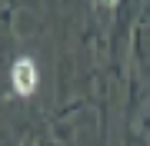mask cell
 Here are the masks:
<instances>
[{"label":"cell","instance_id":"cell-1","mask_svg":"<svg viewBox=\"0 0 150 146\" xmlns=\"http://www.w3.org/2000/svg\"><path fill=\"white\" fill-rule=\"evenodd\" d=\"M13 87L20 96H27V93H33V87H37V70H33V60H17L13 66Z\"/></svg>","mask_w":150,"mask_h":146}]
</instances>
